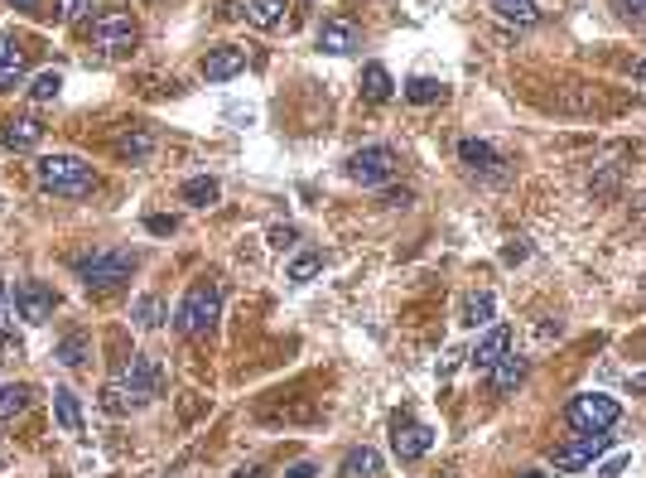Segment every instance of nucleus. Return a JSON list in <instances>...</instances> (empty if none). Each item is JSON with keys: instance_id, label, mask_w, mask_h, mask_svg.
<instances>
[{"instance_id": "10", "label": "nucleus", "mask_w": 646, "mask_h": 478, "mask_svg": "<svg viewBox=\"0 0 646 478\" xmlns=\"http://www.w3.org/2000/svg\"><path fill=\"white\" fill-rule=\"evenodd\" d=\"M54 305H58V295L44 281L15 285V314H20L25 324H49V319H54Z\"/></svg>"}, {"instance_id": "27", "label": "nucleus", "mask_w": 646, "mask_h": 478, "mask_svg": "<svg viewBox=\"0 0 646 478\" xmlns=\"http://www.w3.org/2000/svg\"><path fill=\"white\" fill-rule=\"evenodd\" d=\"M492 10L507 25H536V0H492Z\"/></svg>"}, {"instance_id": "41", "label": "nucleus", "mask_w": 646, "mask_h": 478, "mask_svg": "<svg viewBox=\"0 0 646 478\" xmlns=\"http://www.w3.org/2000/svg\"><path fill=\"white\" fill-rule=\"evenodd\" d=\"M632 78H637V87H646V58H637V63H632Z\"/></svg>"}, {"instance_id": "12", "label": "nucleus", "mask_w": 646, "mask_h": 478, "mask_svg": "<svg viewBox=\"0 0 646 478\" xmlns=\"http://www.w3.org/2000/svg\"><path fill=\"white\" fill-rule=\"evenodd\" d=\"M198 73H203L208 83H232L237 73H246V49H237V44H213V49L203 54V63H198Z\"/></svg>"}, {"instance_id": "40", "label": "nucleus", "mask_w": 646, "mask_h": 478, "mask_svg": "<svg viewBox=\"0 0 646 478\" xmlns=\"http://www.w3.org/2000/svg\"><path fill=\"white\" fill-rule=\"evenodd\" d=\"M622 10H627V15H642V20H646V0H622Z\"/></svg>"}, {"instance_id": "18", "label": "nucleus", "mask_w": 646, "mask_h": 478, "mask_svg": "<svg viewBox=\"0 0 646 478\" xmlns=\"http://www.w3.org/2000/svg\"><path fill=\"white\" fill-rule=\"evenodd\" d=\"M458 160H463L468 169H478V174H502V155H497L487 141H473V136L458 141Z\"/></svg>"}, {"instance_id": "3", "label": "nucleus", "mask_w": 646, "mask_h": 478, "mask_svg": "<svg viewBox=\"0 0 646 478\" xmlns=\"http://www.w3.org/2000/svg\"><path fill=\"white\" fill-rule=\"evenodd\" d=\"M140 266V256L126 252V247H107V252H92V256H78V281L87 290H116L121 281H131V271Z\"/></svg>"}, {"instance_id": "39", "label": "nucleus", "mask_w": 646, "mask_h": 478, "mask_svg": "<svg viewBox=\"0 0 646 478\" xmlns=\"http://www.w3.org/2000/svg\"><path fill=\"white\" fill-rule=\"evenodd\" d=\"M314 474H319L314 464H295V469H290V474H285V478H314Z\"/></svg>"}, {"instance_id": "20", "label": "nucleus", "mask_w": 646, "mask_h": 478, "mask_svg": "<svg viewBox=\"0 0 646 478\" xmlns=\"http://www.w3.org/2000/svg\"><path fill=\"white\" fill-rule=\"evenodd\" d=\"M492 314H497V300H492L487 290H473V295H463V305H458V324L483 329V324H492Z\"/></svg>"}, {"instance_id": "29", "label": "nucleus", "mask_w": 646, "mask_h": 478, "mask_svg": "<svg viewBox=\"0 0 646 478\" xmlns=\"http://www.w3.org/2000/svg\"><path fill=\"white\" fill-rule=\"evenodd\" d=\"M444 97V83H434V78H410L405 83V102H415V107H430Z\"/></svg>"}, {"instance_id": "24", "label": "nucleus", "mask_w": 646, "mask_h": 478, "mask_svg": "<svg viewBox=\"0 0 646 478\" xmlns=\"http://www.w3.org/2000/svg\"><path fill=\"white\" fill-rule=\"evenodd\" d=\"M29 396H34V392H29L25 382H5V387H0V425L15 421V416H25Z\"/></svg>"}, {"instance_id": "25", "label": "nucleus", "mask_w": 646, "mask_h": 478, "mask_svg": "<svg viewBox=\"0 0 646 478\" xmlns=\"http://www.w3.org/2000/svg\"><path fill=\"white\" fill-rule=\"evenodd\" d=\"M131 319L140 324V329H160L164 319H169V305H164L160 295H145V300H135Z\"/></svg>"}, {"instance_id": "32", "label": "nucleus", "mask_w": 646, "mask_h": 478, "mask_svg": "<svg viewBox=\"0 0 646 478\" xmlns=\"http://www.w3.org/2000/svg\"><path fill=\"white\" fill-rule=\"evenodd\" d=\"M102 406H107L111 416H126V411H135V401H131L126 392H121L116 382H107V392H102Z\"/></svg>"}, {"instance_id": "2", "label": "nucleus", "mask_w": 646, "mask_h": 478, "mask_svg": "<svg viewBox=\"0 0 646 478\" xmlns=\"http://www.w3.org/2000/svg\"><path fill=\"white\" fill-rule=\"evenodd\" d=\"M135 44H140V29H135L131 10L111 5V10H102V15L92 20L87 49H97L102 58H126V54H135Z\"/></svg>"}, {"instance_id": "16", "label": "nucleus", "mask_w": 646, "mask_h": 478, "mask_svg": "<svg viewBox=\"0 0 646 478\" xmlns=\"http://www.w3.org/2000/svg\"><path fill=\"white\" fill-rule=\"evenodd\" d=\"M526 358H516V353H507V358H502V363L492 367V372H487V387H492V396H512L516 387H521V382H526Z\"/></svg>"}, {"instance_id": "37", "label": "nucleus", "mask_w": 646, "mask_h": 478, "mask_svg": "<svg viewBox=\"0 0 646 478\" xmlns=\"http://www.w3.org/2000/svg\"><path fill=\"white\" fill-rule=\"evenodd\" d=\"M627 464H632V459H627V454H618V459H608V464L598 469V478H618L622 469H627Z\"/></svg>"}, {"instance_id": "13", "label": "nucleus", "mask_w": 646, "mask_h": 478, "mask_svg": "<svg viewBox=\"0 0 646 478\" xmlns=\"http://www.w3.org/2000/svg\"><path fill=\"white\" fill-rule=\"evenodd\" d=\"M512 353V329L507 324H497V329H487L478 343H473V353H468V363L478 367V372H492V367L502 363Z\"/></svg>"}, {"instance_id": "38", "label": "nucleus", "mask_w": 646, "mask_h": 478, "mask_svg": "<svg viewBox=\"0 0 646 478\" xmlns=\"http://www.w3.org/2000/svg\"><path fill=\"white\" fill-rule=\"evenodd\" d=\"M526 256H531V247H526V242H521V237H516L512 247H507V252H502V261H512V266H516V261H526Z\"/></svg>"}, {"instance_id": "9", "label": "nucleus", "mask_w": 646, "mask_h": 478, "mask_svg": "<svg viewBox=\"0 0 646 478\" xmlns=\"http://www.w3.org/2000/svg\"><path fill=\"white\" fill-rule=\"evenodd\" d=\"M603 450H613V435H608V430H603V435H579L574 445H560V450H555V474H579V469H589Z\"/></svg>"}, {"instance_id": "1", "label": "nucleus", "mask_w": 646, "mask_h": 478, "mask_svg": "<svg viewBox=\"0 0 646 478\" xmlns=\"http://www.w3.org/2000/svg\"><path fill=\"white\" fill-rule=\"evenodd\" d=\"M34 174H39V189L58 198H87L97 189V169L78 155H44L34 165Z\"/></svg>"}, {"instance_id": "14", "label": "nucleus", "mask_w": 646, "mask_h": 478, "mask_svg": "<svg viewBox=\"0 0 646 478\" xmlns=\"http://www.w3.org/2000/svg\"><path fill=\"white\" fill-rule=\"evenodd\" d=\"M0 141L10 145V150H34V145L44 141V121L39 116H10L0 126Z\"/></svg>"}, {"instance_id": "23", "label": "nucleus", "mask_w": 646, "mask_h": 478, "mask_svg": "<svg viewBox=\"0 0 646 478\" xmlns=\"http://www.w3.org/2000/svg\"><path fill=\"white\" fill-rule=\"evenodd\" d=\"M54 416H58V425H63L68 435H82V406H78V396L68 392V387H54Z\"/></svg>"}, {"instance_id": "36", "label": "nucleus", "mask_w": 646, "mask_h": 478, "mask_svg": "<svg viewBox=\"0 0 646 478\" xmlns=\"http://www.w3.org/2000/svg\"><path fill=\"white\" fill-rule=\"evenodd\" d=\"M145 227H150L155 237H169V232H179V218H164V213H150V218H145Z\"/></svg>"}, {"instance_id": "21", "label": "nucleus", "mask_w": 646, "mask_h": 478, "mask_svg": "<svg viewBox=\"0 0 646 478\" xmlns=\"http://www.w3.org/2000/svg\"><path fill=\"white\" fill-rule=\"evenodd\" d=\"M391 92H396V83H391L386 63H367L362 68V97L367 102H391Z\"/></svg>"}, {"instance_id": "46", "label": "nucleus", "mask_w": 646, "mask_h": 478, "mask_svg": "<svg viewBox=\"0 0 646 478\" xmlns=\"http://www.w3.org/2000/svg\"><path fill=\"white\" fill-rule=\"evenodd\" d=\"M5 459H10V454H5V445H0V464H5Z\"/></svg>"}, {"instance_id": "42", "label": "nucleus", "mask_w": 646, "mask_h": 478, "mask_svg": "<svg viewBox=\"0 0 646 478\" xmlns=\"http://www.w3.org/2000/svg\"><path fill=\"white\" fill-rule=\"evenodd\" d=\"M232 478H266V469H261V464H251V469H237Z\"/></svg>"}, {"instance_id": "26", "label": "nucleus", "mask_w": 646, "mask_h": 478, "mask_svg": "<svg viewBox=\"0 0 646 478\" xmlns=\"http://www.w3.org/2000/svg\"><path fill=\"white\" fill-rule=\"evenodd\" d=\"M150 150H155V136H150V131H126V136L116 141V155H121V160H131V165H140Z\"/></svg>"}, {"instance_id": "5", "label": "nucleus", "mask_w": 646, "mask_h": 478, "mask_svg": "<svg viewBox=\"0 0 646 478\" xmlns=\"http://www.w3.org/2000/svg\"><path fill=\"white\" fill-rule=\"evenodd\" d=\"M565 421L579 430V435H603L622 421V401L618 396H603V392H579L565 406Z\"/></svg>"}, {"instance_id": "17", "label": "nucleus", "mask_w": 646, "mask_h": 478, "mask_svg": "<svg viewBox=\"0 0 646 478\" xmlns=\"http://www.w3.org/2000/svg\"><path fill=\"white\" fill-rule=\"evenodd\" d=\"M25 73H29V54L15 39H0V92H5V87H20Z\"/></svg>"}, {"instance_id": "45", "label": "nucleus", "mask_w": 646, "mask_h": 478, "mask_svg": "<svg viewBox=\"0 0 646 478\" xmlns=\"http://www.w3.org/2000/svg\"><path fill=\"white\" fill-rule=\"evenodd\" d=\"M632 392H646V372H637V377H632Z\"/></svg>"}, {"instance_id": "6", "label": "nucleus", "mask_w": 646, "mask_h": 478, "mask_svg": "<svg viewBox=\"0 0 646 478\" xmlns=\"http://www.w3.org/2000/svg\"><path fill=\"white\" fill-rule=\"evenodd\" d=\"M396 169H401V155H396L391 145H362V150H352L348 155V179H357L362 189L386 184Z\"/></svg>"}, {"instance_id": "44", "label": "nucleus", "mask_w": 646, "mask_h": 478, "mask_svg": "<svg viewBox=\"0 0 646 478\" xmlns=\"http://www.w3.org/2000/svg\"><path fill=\"white\" fill-rule=\"evenodd\" d=\"M15 10H39V0H10Z\"/></svg>"}, {"instance_id": "43", "label": "nucleus", "mask_w": 646, "mask_h": 478, "mask_svg": "<svg viewBox=\"0 0 646 478\" xmlns=\"http://www.w3.org/2000/svg\"><path fill=\"white\" fill-rule=\"evenodd\" d=\"M632 213H637V218H646V194L632 198Z\"/></svg>"}, {"instance_id": "33", "label": "nucleus", "mask_w": 646, "mask_h": 478, "mask_svg": "<svg viewBox=\"0 0 646 478\" xmlns=\"http://www.w3.org/2000/svg\"><path fill=\"white\" fill-rule=\"evenodd\" d=\"M87 10H92V0H58V25H78L87 20Z\"/></svg>"}, {"instance_id": "8", "label": "nucleus", "mask_w": 646, "mask_h": 478, "mask_svg": "<svg viewBox=\"0 0 646 478\" xmlns=\"http://www.w3.org/2000/svg\"><path fill=\"white\" fill-rule=\"evenodd\" d=\"M391 450L401 464H415V459H425L434 450V430L425 421H410V416H396L391 421Z\"/></svg>"}, {"instance_id": "7", "label": "nucleus", "mask_w": 646, "mask_h": 478, "mask_svg": "<svg viewBox=\"0 0 646 478\" xmlns=\"http://www.w3.org/2000/svg\"><path fill=\"white\" fill-rule=\"evenodd\" d=\"M160 363L150 358V353H131L126 358V367H121V377H116V387L131 396L135 406H145V401H155L160 396Z\"/></svg>"}, {"instance_id": "28", "label": "nucleus", "mask_w": 646, "mask_h": 478, "mask_svg": "<svg viewBox=\"0 0 646 478\" xmlns=\"http://www.w3.org/2000/svg\"><path fill=\"white\" fill-rule=\"evenodd\" d=\"M87 353H92V343H87V334H68L63 343H58V353H54V358H58L63 367H82V363H87Z\"/></svg>"}, {"instance_id": "30", "label": "nucleus", "mask_w": 646, "mask_h": 478, "mask_svg": "<svg viewBox=\"0 0 646 478\" xmlns=\"http://www.w3.org/2000/svg\"><path fill=\"white\" fill-rule=\"evenodd\" d=\"M319 271H323V252H299L295 261H290V271H285V276H290L295 285H304V281H314Z\"/></svg>"}, {"instance_id": "15", "label": "nucleus", "mask_w": 646, "mask_h": 478, "mask_svg": "<svg viewBox=\"0 0 646 478\" xmlns=\"http://www.w3.org/2000/svg\"><path fill=\"white\" fill-rule=\"evenodd\" d=\"M381 469H386V459L372 445H352L338 464V478H381Z\"/></svg>"}, {"instance_id": "19", "label": "nucleus", "mask_w": 646, "mask_h": 478, "mask_svg": "<svg viewBox=\"0 0 646 478\" xmlns=\"http://www.w3.org/2000/svg\"><path fill=\"white\" fill-rule=\"evenodd\" d=\"M242 10L256 29H280L290 15V0H242Z\"/></svg>"}, {"instance_id": "11", "label": "nucleus", "mask_w": 646, "mask_h": 478, "mask_svg": "<svg viewBox=\"0 0 646 478\" xmlns=\"http://www.w3.org/2000/svg\"><path fill=\"white\" fill-rule=\"evenodd\" d=\"M319 49L333 58H348L362 49V29H357V20H348V15H328L319 25Z\"/></svg>"}, {"instance_id": "35", "label": "nucleus", "mask_w": 646, "mask_h": 478, "mask_svg": "<svg viewBox=\"0 0 646 478\" xmlns=\"http://www.w3.org/2000/svg\"><path fill=\"white\" fill-rule=\"evenodd\" d=\"M295 242H299L295 227H270V247H275V252H290Z\"/></svg>"}, {"instance_id": "22", "label": "nucleus", "mask_w": 646, "mask_h": 478, "mask_svg": "<svg viewBox=\"0 0 646 478\" xmlns=\"http://www.w3.org/2000/svg\"><path fill=\"white\" fill-rule=\"evenodd\" d=\"M179 198L193 203V208H213L217 198H222V184H217L213 174H198V179H189V184L179 189Z\"/></svg>"}, {"instance_id": "4", "label": "nucleus", "mask_w": 646, "mask_h": 478, "mask_svg": "<svg viewBox=\"0 0 646 478\" xmlns=\"http://www.w3.org/2000/svg\"><path fill=\"white\" fill-rule=\"evenodd\" d=\"M217 319H222V290L217 285H193L189 295L179 300V310H174V329L184 338H198L208 334Z\"/></svg>"}, {"instance_id": "34", "label": "nucleus", "mask_w": 646, "mask_h": 478, "mask_svg": "<svg viewBox=\"0 0 646 478\" xmlns=\"http://www.w3.org/2000/svg\"><path fill=\"white\" fill-rule=\"evenodd\" d=\"M10 334H15V310H10V290L0 281V343H10Z\"/></svg>"}, {"instance_id": "31", "label": "nucleus", "mask_w": 646, "mask_h": 478, "mask_svg": "<svg viewBox=\"0 0 646 478\" xmlns=\"http://www.w3.org/2000/svg\"><path fill=\"white\" fill-rule=\"evenodd\" d=\"M58 92H63V73H39V78L29 83V97H34V102H54Z\"/></svg>"}, {"instance_id": "47", "label": "nucleus", "mask_w": 646, "mask_h": 478, "mask_svg": "<svg viewBox=\"0 0 646 478\" xmlns=\"http://www.w3.org/2000/svg\"><path fill=\"white\" fill-rule=\"evenodd\" d=\"M526 478H540V474H526Z\"/></svg>"}]
</instances>
